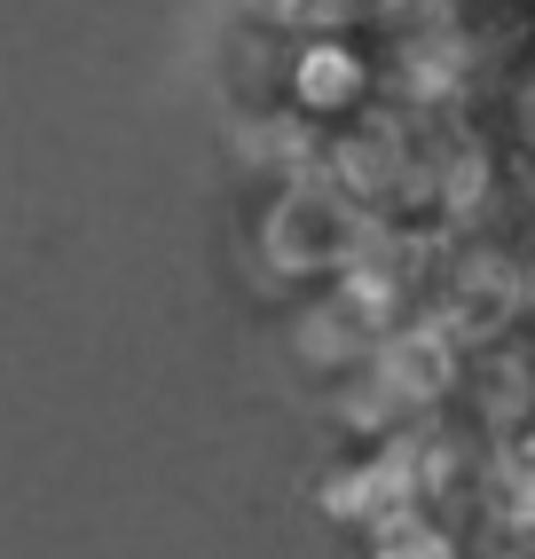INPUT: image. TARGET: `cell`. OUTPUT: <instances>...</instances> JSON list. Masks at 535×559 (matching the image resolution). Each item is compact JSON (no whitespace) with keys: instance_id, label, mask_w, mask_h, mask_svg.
Wrapping results in <instances>:
<instances>
[{"instance_id":"obj_8","label":"cell","mask_w":535,"mask_h":559,"mask_svg":"<svg viewBox=\"0 0 535 559\" xmlns=\"http://www.w3.org/2000/svg\"><path fill=\"white\" fill-rule=\"evenodd\" d=\"M370 559H456V544L433 528V520H387V528H378V544H370Z\"/></svg>"},{"instance_id":"obj_2","label":"cell","mask_w":535,"mask_h":559,"mask_svg":"<svg viewBox=\"0 0 535 559\" xmlns=\"http://www.w3.org/2000/svg\"><path fill=\"white\" fill-rule=\"evenodd\" d=\"M331 174L347 181L355 198H370V205H387V198H409L417 190V134L402 127V119H362L347 142L331 151Z\"/></svg>"},{"instance_id":"obj_5","label":"cell","mask_w":535,"mask_h":559,"mask_svg":"<svg viewBox=\"0 0 535 559\" xmlns=\"http://www.w3.org/2000/svg\"><path fill=\"white\" fill-rule=\"evenodd\" d=\"M237 158L299 181V174L323 166V142H316V127H299V119H252V127H237Z\"/></svg>"},{"instance_id":"obj_3","label":"cell","mask_w":535,"mask_h":559,"mask_svg":"<svg viewBox=\"0 0 535 559\" xmlns=\"http://www.w3.org/2000/svg\"><path fill=\"white\" fill-rule=\"evenodd\" d=\"M387 340L347 292H331V300H316V308H299V323H292V355L308 362V370H331V379H347V370H362L370 362V347Z\"/></svg>"},{"instance_id":"obj_7","label":"cell","mask_w":535,"mask_h":559,"mask_svg":"<svg viewBox=\"0 0 535 559\" xmlns=\"http://www.w3.org/2000/svg\"><path fill=\"white\" fill-rule=\"evenodd\" d=\"M370 0H252L260 24H284V32H308V40H331V32H347Z\"/></svg>"},{"instance_id":"obj_4","label":"cell","mask_w":535,"mask_h":559,"mask_svg":"<svg viewBox=\"0 0 535 559\" xmlns=\"http://www.w3.org/2000/svg\"><path fill=\"white\" fill-rule=\"evenodd\" d=\"M394 63H402V95H409V103H441V95H456L465 40H456L449 24H417V32H402Z\"/></svg>"},{"instance_id":"obj_1","label":"cell","mask_w":535,"mask_h":559,"mask_svg":"<svg viewBox=\"0 0 535 559\" xmlns=\"http://www.w3.org/2000/svg\"><path fill=\"white\" fill-rule=\"evenodd\" d=\"M370 229V205L347 190V181L299 174L284 181V198L260 213V260H276L284 276H316V269H347L355 245Z\"/></svg>"},{"instance_id":"obj_6","label":"cell","mask_w":535,"mask_h":559,"mask_svg":"<svg viewBox=\"0 0 535 559\" xmlns=\"http://www.w3.org/2000/svg\"><path fill=\"white\" fill-rule=\"evenodd\" d=\"M292 87H299V103H308V110L355 103V95H362V63H355V48L331 32V40H308V48H299V80H292Z\"/></svg>"}]
</instances>
